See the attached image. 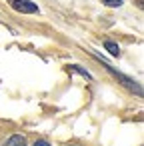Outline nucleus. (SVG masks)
<instances>
[{
	"label": "nucleus",
	"mask_w": 144,
	"mask_h": 146,
	"mask_svg": "<svg viewBox=\"0 0 144 146\" xmlns=\"http://www.w3.org/2000/svg\"><path fill=\"white\" fill-rule=\"evenodd\" d=\"M4 146H26V138H24L22 134H14V136H10V138L6 140Z\"/></svg>",
	"instance_id": "obj_3"
},
{
	"label": "nucleus",
	"mask_w": 144,
	"mask_h": 146,
	"mask_svg": "<svg viewBox=\"0 0 144 146\" xmlns=\"http://www.w3.org/2000/svg\"><path fill=\"white\" fill-rule=\"evenodd\" d=\"M70 68H72V70H76V72H78V74H82V76H84V78H90V74H88V72H86V70H82V68H80V66H70Z\"/></svg>",
	"instance_id": "obj_6"
},
{
	"label": "nucleus",
	"mask_w": 144,
	"mask_h": 146,
	"mask_svg": "<svg viewBox=\"0 0 144 146\" xmlns=\"http://www.w3.org/2000/svg\"><path fill=\"white\" fill-rule=\"evenodd\" d=\"M12 8L16 12H22V14H36L38 12V6L30 0H12Z\"/></svg>",
	"instance_id": "obj_1"
},
{
	"label": "nucleus",
	"mask_w": 144,
	"mask_h": 146,
	"mask_svg": "<svg viewBox=\"0 0 144 146\" xmlns=\"http://www.w3.org/2000/svg\"><path fill=\"white\" fill-rule=\"evenodd\" d=\"M34 146H50V144H48L46 140H36V142H34Z\"/></svg>",
	"instance_id": "obj_7"
},
{
	"label": "nucleus",
	"mask_w": 144,
	"mask_h": 146,
	"mask_svg": "<svg viewBox=\"0 0 144 146\" xmlns=\"http://www.w3.org/2000/svg\"><path fill=\"white\" fill-rule=\"evenodd\" d=\"M104 48H106L112 56H120V48H118V44H114L112 40H106V42H104Z\"/></svg>",
	"instance_id": "obj_4"
},
{
	"label": "nucleus",
	"mask_w": 144,
	"mask_h": 146,
	"mask_svg": "<svg viewBox=\"0 0 144 146\" xmlns=\"http://www.w3.org/2000/svg\"><path fill=\"white\" fill-rule=\"evenodd\" d=\"M102 2H104L106 6H112V8H114V6H120L124 0H102Z\"/></svg>",
	"instance_id": "obj_5"
},
{
	"label": "nucleus",
	"mask_w": 144,
	"mask_h": 146,
	"mask_svg": "<svg viewBox=\"0 0 144 146\" xmlns=\"http://www.w3.org/2000/svg\"><path fill=\"white\" fill-rule=\"evenodd\" d=\"M104 66H106V68H108V70H110V72H112V74H114L116 78H118V80H122V84H126V86H128L130 90H136V94H142V88H140V84H136V82H134L132 78H128V76L120 74L118 70H114V68H112L110 64H106V62H104Z\"/></svg>",
	"instance_id": "obj_2"
}]
</instances>
